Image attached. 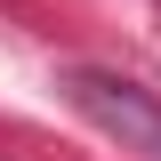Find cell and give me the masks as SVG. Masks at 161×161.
<instances>
[{"mask_svg": "<svg viewBox=\"0 0 161 161\" xmlns=\"http://www.w3.org/2000/svg\"><path fill=\"white\" fill-rule=\"evenodd\" d=\"M64 97H73V113H80V121H97L121 153L161 161V97H145L137 80L97 73V64H73V73H64Z\"/></svg>", "mask_w": 161, "mask_h": 161, "instance_id": "6da1fadb", "label": "cell"}]
</instances>
